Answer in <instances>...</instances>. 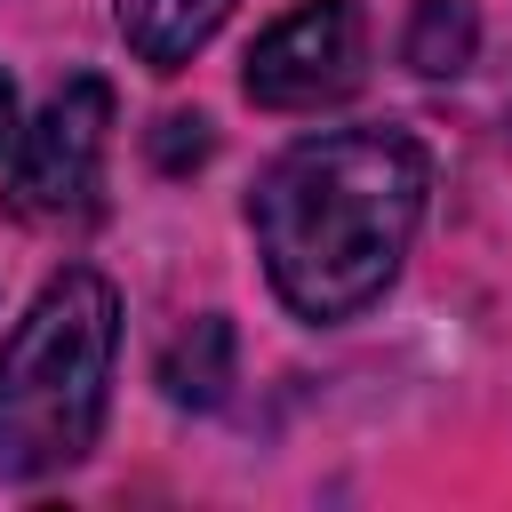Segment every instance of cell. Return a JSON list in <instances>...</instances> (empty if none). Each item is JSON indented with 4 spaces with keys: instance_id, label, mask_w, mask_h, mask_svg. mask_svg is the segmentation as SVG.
<instances>
[{
    "instance_id": "6",
    "label": "cell",
    "mask_w": 512,
    "mask_h": 512,
    "mask_svg": "<svg viewBox=\"0 0 512 512\" xmlns=\"http://www.w3.org/2000/svg\"><path fill=\"white\" fill-rule=\"evenodd\" d=\"M160 384H168L176 408H216L224 384H232V320L200 312L192 328H176L168 352H160Z\"/></svg>"
},
{
    "instance_id": "1",
    "label": "cell",
    "mask_w": 512,
    "mask_h": 512,
    "mask_svg": "<svg viewBox=\"0 0 512 512\" xmlns=\"http://www.w3.org/2000/svg\"><path fill=\"white\" fill-rule=\"evenodd\" d=\"M432 160L408 128H320L296 136L248 192L256 256L272 296L312 320H360L392 280L424 224Z\"/></svg>"
},
{
    "instance_id": "3",
    "label": "cell",
    "mask_w": 512,
    "mask_h": 512,
    "mask_svg": "<svg viewBox=\"0 0 512 512\" xmlns=\"http://www.w3.org/2000/svg\"><path fill=\"white\" fill-rule=\"evenodd\" d=\"M104 144H112V88L96 72H80V80H64L32 112V128H16L8 208L24 224H80V216H96Z\"/></svg>"
},
{
    "instance_id": "8",
    "label": "cell",
    "mask_w": 512,
    "mask_h": 512,
    "mask_svg": "<svg viewBox=\"0 0 512 512\" xmlns=\"http://www.w3.org/2000/svg\"><path fill=\"white\" fill-rule=\"evenodd\" d=\"M16 144V88H8V72H0V152Z\"/></svg>"
},
{
    "instance_id": "2",
    "label": "cell",
    "mask_w": 512,
    "mask_h": 512,
    "mask_svg": "<svg viewBox=\"0 0 512 512\" xmlns=\"http://www.w3.org/2000/svg\"><path fill=\"white\" fill-rule=\"evenodd\" d=\"M120 288L96 264H64L0 336V480L72 472L112 408Z\"/></svg>"
},
{
    "instance_id": "7",
    "label": "cell",
    "mask_w": 512,
    "mask_h": 512,
    "mask_svg": "<svg viewBox=\"0 0 512 512\" xmlns=\"http://www.w3.org/2000/svg\"><path fill=\"white\" fill-rule=\"evenodd\" d=\"M408 64L424 72V80H448V72H464L472 64V48H480V16H472V0H416V16H408Z\"/></svg>"
},
{
    "instance_id": "4",
    "label": "cell",
    "mask_w": 512,
    "mask_h": 512,
    "mask_svg": "<svg viewBox=\"0 0 512 512\" xmlns=\"http://www.w3.org/2000/svg\"><path fill=\"white\" fill-rule=\"evenodd\" d=\"M368 80V16L360 0H304L248 48V104L264 112H328Z\"/></svg>"
},
{
    "instance_id": "5",
    "label": "cell",
    "mask_w": 512,
    "mask_h": 512,
    "mask_svg": "<svg viewBox=\"0 0 512 512\" xmlns=\"http://www.w3.org/2000/svg\"><path fill=\"white\" fill-rule=\"evenodd\" d=\"M224 16H232V0H120V40L152 72H176L216 40Z\"/></svg>"
}]
</instances>
